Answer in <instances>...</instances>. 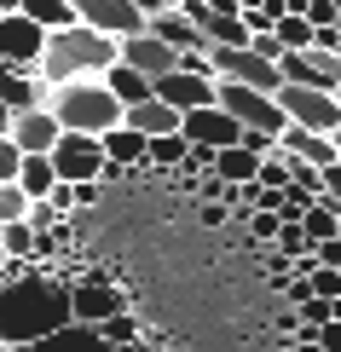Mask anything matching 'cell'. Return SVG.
Masks as SVG:
<instances>
[{"mask_svg":"<svg viewBox=\"0 0 341 352\" xmlns=\"http://www.w3.org/2000/svg\"><path fill=\"white\" fill-rule=\"evenodd\" d=\"M272 35H278V47H284V52H313L318 47V29L307 23V18H278Z\"/></svg>","mask_w":341,"mask_h":352,"instance_id":"cell-25","label":"cell"},{"mask_svg":"<svg viewBox=\"0 0 341 352\" xmlns=\"http://www.w3.org/2000/svg\"><path fill=\"white\" fill-rule=\"evenodd\" d=\"M197 219H203V226H226L231 208H226V202H197Z\"/></svg>","mask_w":341,"mask_h":352,"instance_id":"cell-39","label":"cell"},{"mask_svg":"<svg viewBox=\"0 0 341 352\" xmlns=\"http://www.w3.org/2000/svg\"><path fill=\"white\" fill-rule=\"evenodd\" d=\"M180 133H185V144H197V151H214V156H220V151H231V144H237V133H243V127H237L220 104H203V110H191L185 122H180Z\"/></svg>","mask_w":341,"mask_h":352,"instance_id":"cell-9","label":"cell"},{"mask_svg":"<svg viewBox=\"0 0 341 352\" xmlns=\"http://www.w3.org/2000/svg\"><path fill=\"white\" fill-rule=\"evenodd\" d=\"M185 156H191V144H185V133L151 139V168H168V173H180V168H185Z\"/></svg>","mask_w":341,"mask_h":352,"instance_id":"cell-26","label":"cell"},{"mask_svg":"<svg viewBox=\"0 0 341 352\" xmlns=\"http://www.w3.org/2000/svg\"><path fill=\"white\" fill-rule=\"evenodd\" d=\"M35 226H29V219H18V226H6L0 231V254H12V260H35Z\"/></svg>","mask_w":341,"mask_h":352,"instance_id":"cell-27","label":"cell"},{"mask_svg":"<svg viewBox=\"0 0 341 352\" xmlns=\"http://www.w3.org/2000/svg\"><path fill=\"white\" fill-rule=\"evenodd\" d=\"M70 6H76V23L81 29H99V35H110V41L145 35V23H151L133 0H70Z\"/></svg>","mask_w":341,"mask_h":352,"instance_id":"cell-6","label":"cell"},{"mask_svg":"<svg viewBox=\"0 0 341 352\" xmlns=\"http://www.w3.org/2000/svg\"><path fill=\"white\" fill-rule=\"evenodd\" d=\"M278 151L295 156V162H307V168H335L341 156H335V139H324V133H307V127H284V139H278Z\"/></svg>","mask_w":341,"mask_h":352,"instance_id":"cell-16","label":"cell"},{"mask_svg":"<svg viewBox=\"0 0 341 352\" xmlns=\"http://www.w3.org/2000/svg\"><path fill=\"white\" fill-rule=\"evenodd\" d=\"M335 35H341V18H335Z\"/></svg>","mask_w":341,"mask_h":352,"instance_id":"cell-48","label":"cell"},{"mask_svg":"<svg viewBox=\"0 0 341 352\" xmlns=\"http://www.w3.org/2000/svg\"><path fill=\"white\" fill-rule=\"evenodd\" d=\"M47 208H52V214H70V208H76V185L58 179V185H52V197H47Z\"/></svg>","mask_w":341,"mask_h":352,"instance_id":"cell-37","label":"cell"},{"mask_svg":"<svg viewBox=\"0 0 341 352\" xmlns=\"http://www.w3.org/2000/svg\"><path fill=\"white\" fill-rule=\"evenodd\" d=\"M278 226H284L278 214H249V237H255L260 248H272V243H278Z\"/></svg>","mask_w":341,"mask_h":352,"instance_id":"cell-32","label":"cell"},{"mask_svg":"<svg viewBox=\"0 0 341 352\" xmlns=\"http://www.w3.org/2000/svg\"><path fill=\"white\" fill-rule=\"evenodd\" d=\"M47 110L64 133H87V139H105L110 127H122V104L110 98L105 81H70L47 93Z\"/></svg>","mask_w":341,"mask_h":352,"instance_id":"cell-3","label":"cell"},{"mask_svg":"<svg viewBox=\"0 0 341 352\" xmlns=\"http://www.w3.org/2000/svg\"><path fill=\"white\" fill-rule=\"evenodd\" d=\"M0 231H6V226H0Z\"/></svg>","mask_w":341,"mask_h":352,"instance_id":"cell-51","label":"cell"},{"mask_svg":"<svg viewBox=\"0 0 341 352\" xmlns=\"http://www.w3.org/2000/svg\"><path fill=\"white\" fill-rule=\"evenodd\" d=\"M23 18L41 29V35H58V29H76V6L70 0H23Z\"/></svg>","mask_w":341,"mask_h":352,"instance_id":"cell-21","label":"cell"},{"mask_svg":"<svg viewBox=\"0 0 341 352\" xmlns=\"http://www.w3.org/2000/svg\"><path fill=\"white\" fill-rule=\"evenodd\" d=\"M12 144H18L23 156H52V144L64 139V127L52 122V110L41 104V110H29V116H12Z\"/></svg>","mask_w":341,"mask_h":352,"instance_id":"cell-12","label":"cell"},{"mask_svg":"<svg viewBox=\"0 0 341 352\" xmlns=\"http://www.w3.org/2000/svg\"><path fill=\"white\" fill-rule=\"evenodd\" d=\"M110 162H105V144L99 139H87V133H64L52 144V173L64 185H87V179H99Z\"/></svg>","mask_w":341,"mask_h":352,"instance_id":"cell-7","label":"cell"},{"mask_svg":"<svg viewBox=\"0 0 341 352\" xmlns=\"http://www.w3.org/2000/svg\"><path fill=\"white\" fill-rule=\"evenodd\" d=\"M180 122H185V116H180V110H168L162 98H145V104L122 110V127H133V133H139L145 144H151V139H168V133H180Z\"/></svg>","mask_w":341,"mask_h":352,"instance_id":"cell-14","label":"cell"},{"mask_svg":"<svg viewBox=\"0 0 341 352\" xmlns=\"http://www.w3.org/2000/svg\"><path fill=\"white\" fill-rule=\"evenodd\" d=\"M64 324H76L70 318V289L47 283V277H18V283L0 289V341L35 346Z\"/></svg>","mask_w":341,"mask_h":352,"instance_id":"cell-1","label":"cell"},{"mask_svg":"<svg viewBox=\"0 0 341 352\" xmlns=\"http://www.w3.org/2000/svg\"><path fill=\"white\" fill-rule=\"evenodd\" d=\"M278 110H284L289 127H307V133H324V139L341 127L335 93H318V87H278Z\"/></svg>","mask_w":341,"mask_h":352,"instance_id":"cell-5","label":"cell"},{"mask_svg":"<svg viewBox=\"0 0 341 352\" xmlns=\"http://www.w3.org/2000/svg\"><path fill=\"white\" fill-rule=\"evenodd\" d=\"M237 151H249V156H260V162H266V156L278 151V139H272V133H255V127H243V133H237Z\"/></svg>","mask_w":341,"mask_h":352,"instance_id":"cell-33","label":"cell"},{"mask_svg":"<svg viewBox=\"0 0 341 352\" xmlns=\"http://www.w3.org/2000/svg\"><path fill=\"white\" fill-rule=\"evenodd\" d=\"M330 139H335V156H341V127H335V133H330Z\"/></svg>","mask_w":341,"mask_h":352,"instance_id":"cell-47","label":"cell"},{"mask_svg":"<svg viewBox=\"0 0 341 352\" xmlns=\"http://www.w3.org/2000/svg\"><path fill=\"white\" fill-rule=\"evenodd\" d=\"M324 197L341 208V162H335V168H324Z\"/></svg>","mask_w":341,"mask_h":352,"instance_id":"cell-41","label":"cell"},{"mask_svg":"<svg viewBox=\"0 0 341 352\" xmlns=\"http://www.w3.org/2000/svg\"><path fill=\"white\" fill-rule=\"evenodd\" d=\"M0 104H6L12 116H29V110L47 104V87H41L35 69H6L0 64Z\"/></svg>","mask_w":341,"mask_h":352,"instance_id":"cell-13","label":"cell"},{"mask_svg":"<svg viewBox=\"0 0 341 352\" xmlns=\"http://www.w3.org/2000/svg\"><path fill=\"white\" fill-rule=\"evenodd\" d=\"M29 352H110L105 335H99L93 324H64L58 335H47V341H35Z\"/></svg>","mask_w":341,"mask_h":352,"instance_id":"cell-19","label":"cell"},{"mask_svg":"<svg viewBox=\"0 0 341 352\" xmlns=\"http://www.w3.org/2000/svg\"><path fill=\"white\" fill-rule=\"evenodd\" d=\"M145 18H162V12H180V0H133Z\"/></svg>","mask_w":341,"mask_h":352,"instance_id":"cell-42","label":"cell"},{"mask_svg":"<svg viewBox=\"0 0 341 352\" xmlns=\"http://www.w3.org/2000/svg\"><path fill=\"white\" fill-rule=\"evenodd\" d=\"M29 208H35V202L23 197V185H0V226H18V219H29Z\"/></svg>","mask_w":341,"mask_h":352,"instance_id":"cell-29","label":"cell"},{"mask_svg":"<svg viewBox=\"0 0 341 352\" xmlns=\"http://www.w3.org/2000/svg\"><path fill=\"white\" fill-rule=\"evenodd\" d=\"M99 144H105V162L110 168H151V144L133 133V127H110Z\"/></svg>","mask_w":341,"mask_h":352,"instance_id":"cell-18","label":"cell"},{"mask_svg":"<svg viewBox=\"0 0 341 352\" xmlns=\"http://www.w3.org/2000/svg\"><path fill=\"white\" fill-rule=\"evenodd\" d=\"M99 335H105V346H127V341H139V324H133V312H116L99 324Z\"/></svg>","mask_w":341,"mask_h":352,"instance_id":"cell-31","label":"cell"},{"mask_svg":"<svg viewBox=\"0 0 341 352\" xmlns=\"http://www.w3.org/2000/svg\"><path fill=\"white\" fill-rule=\"evenodd\" d=\"M6 133H12V110L0 104V139H6Z\"/></svg>","mask_w":341,"mask_h":352,"instance_id":"cell-44","label":"cell"},{"mask_svg":"<svg viewBox=\"0 0 341 352\" xmlns=\"http://www.w3.org/2000/svg\"><path fill=\"white\" fill-rule=\"evenodd\" d=\"M243 29H249V41H255V35H272V12H266V6H255V12H243Z\"/></svg>","mask_w":341,"mask_h":352,"instance_id":"cell-36","label":"cell"},{"mask_svg":"<svg viewBox=\"0 0 341 352\" xmlns=\"http://www.w3.org/2000/svg\"><path fill=\"white\" fill-rule=\"evenodd\" d=\"M145 35H156L162 47H174V52H209V41L185 23V12H162V18H151V23H145Z\"/></svg>","mask_w":341,"mask_h":352,"instance_id":"cell-17","label":"cell"},{"mask_svg":"<svg viewBox=\"0 0 341 352\" xmlns=\"http://www.w3.org/2000/svg\"><path fill=\"white\" fill-rule=\"evenodd\" d=\"M18 185H23V197H29V202H47V197H52V185H58V173H52V156H23V168H18Z\"/></svg>","mask_w":341,"mask_h":352,"instance_id":"cell-22","label":"cell"},{"mask_svg":"<svg viewBox=\"0 0 341 352\" xmlns=\"http://www.w3.org/2000/svg\"><path fill=\"white\" fill-rule=\"evenodd\" d=\"M272 248L289 260V266H295V260H313V237H307L301 226H278V243Z\"/></svg>","mask_w":341,"mask_h":352,"instance_id":"cell-28","label":"cell"},{"mask_svg":"<svg viewBox=\"0 0 341 352\" xmlns=\"http://www.w3.org/2000/svg\"><path fill=\"white\" fill-rule=\"evenodd\" d=\"M110 352H145V346H139V341H127V346H110Z\"/></svg>","mask_w":341,"mask_h":352,"instance_id":"cell-46","label":"cell"},{"mask_svg":"<svg viewBox=\"0 0 341 352\" xmlns=\"http://www.w3.org/2000/svg\"><path fill=\"white\" fill-rule=\"evenodd\" d=\"M93 202H99V179H87V185H76V208L87 214V208H93Z\"/></svg>","mask_w":341,"mask_h":352,"instance_id":"cell-43","label":"cell"},{"mask_svg":"<svg viewBox=\"0 0 341 352\" xmlns=\"http://www.w3.org/2000/svg\"><path fill=\"white\" fill-rule=\"evenodd\" d=\"M214 104L231 116L237 127H255V133H272V139H284V110H278V98L272 93H255V87H231V81H214Z\"/></svg>","mask_w":341,"mask_h":352,"instance_id":"cell-4","label":"cell"},{"mask_svg":"<svg viewBox=\"0 0 341 352\" xmlns=\"http://www.w3.org/2000/svg\"><path fill=\"white\" fill-rule=\"evenodd\" d=\"M116 64V41L99 35V29H58V35H47V47H41V64L35 76L41 87H70V81H99L105 69Z\"/></svg>","mask_w":341,"mask_h":352,"instance_id":"cell-2","label":"cell"},{"mask_svg":"<svg viewBox=\"0 0 341 352\" xmlns=\"http://www.w3.org/2000/svg\"><path fill=\"white\" fill-rule=\"evenodd\" d=\"M335 226H341V208H335L330 197H318L313 208L301 214V231L313 237V248H318V243H330V237H335Z\"/></svg>","mask_w":341,"mask_h":352,"instance_id":"cell-24","label":"cell"},{"mask_svg":"<svg viewBox=\"0 0 341 352\" xmlns=\"http://www.w3.org/2000/svg\"><path fill=\"white\" fill-rule=\"evenodd\" d=\"M318 352H341V318H330V324L318 329Z\"/></svg>","mask_w":341,"mask_h":352,"instance_id":"cell-40","label":"cell"},{"mask_svg":"<svg viewBox=\"0 0 341 352\" xmlns=\"http://www.w3.org/2000/svg\"><path fill=\"white\" fill-rule=\"evenodd\" d=\"M99 81L110 87V98H116V104H122V110H133V104H145V98H156V87L145 81V76H133L127 64H110V69H105V76H99Z\"/></svg>","mask_w":341,"mask_h":352,"instance_id":"cell-20","label":"cell"},{"mask_svg":"<svg viewBox=\"0 0 341 352\" xmlns=\"http://www.w3.org/2000/svg\"><path fill=\"white\" fill-rule=\"evenodd\" d=\"M255 185H266V190H289V156H284V151H272V156L260 162Z\"/></svg>","mask_w":341,"mask_h":352,"instance_id":"cell-30","label":"cell"},{"mask_svg":"<svg viewBox=\"0 0 341 352\" xmlns=\"http://www.w3.org/2000/svg\"><path fill=\"white\" fill-rule=\"evenodd\" d=\"M156 98L168 110H180V116H191V110H203V104H214V81H197V76H162L156 81Z\"/></svg>","mask_w":341,"mask_h":352,"instance_id":"cell-15","label":"cell"},{"mask_svg":"<svg viewBox=\"0 0 341 352\" xmlns=\"http://www.w3.org/2000/svg\"><path fill=\"white\" fill-rule=\"evenodd\" d=\"M18 168H23V151L12 139H0V185H18Z\"/></svg>","mask_w":341,"mask_h":352,"instance_id":"cell-34","label":"cell"},{"mask_svg":"<svg viewBox=\"0 0 341 352\" xmlns=\"http://www.w3.org/2000/svg\"><path fill=\"white\" fill-rule=\"evenodd\" d=\"M116 312H127V300L116 295L105 277H87V283L70 289V318H76V324H93V329H99V324L116 318Z\"/></svg>","mask_w":341,"mask_h":352,"instance_id":"cell-11","label":"cell"},{"mask_svg":"<svg viewBox=\"0 0 341 352\" xmlns=\"http://www.w3.org/2000/svg\"><path fill=\"white\" fill-rule=\"evenodd\" d=\"M41 47H47V35H41L23 12L0 18V64H6V69H35L41 64Z\"/></svg>","mask_w":341,"mask_h":352,"instance_id":"cell-10","label":"cell"},{"mask_svg":"<svg viewBox=\"0 0 341 352\" xmlns=\"http://www.w3.org/2000/svg\"><path fill=\"white\" fill-rule=\"evenodd\" d=\"M23 6V0H0V18H12V12H18Z\"/></svg>","mask_w":341,"mask_h":352,"instance_id":"cell-45","label":"cell"},{"mask_svg":"<svg viewBox=\"0 0 341 352\" xmlns=\"http://www.w3.org/2000/svg\"><path fill=\"white\" fill-rule=\"evenodd\" d=\"M214 173H220L226 185H255L260 156H249V151H237V144H231V151H220V156H214Z\"/></svg>","mask_w":341,"mask_h":352,"instance_id":"cell-23","label":"cell"},{"mask_svg":"<svg viewBox=\"0 0 341 352\" xmlns=\"http://www.w3.org/2000/svg\"><path fill=\"white\" fill-rule=\"evenodd\" d=\"M335 104H341V93H335Z\"/></svg>","mask_w":341,"mask_h":352,"instance_id":"cell-50","label":"cell"},{"mask_svg":"<svg viewBox=\"0 0 341 352\" xmlns=\"http://www.w3.org/2000/svg\"><path fill=\"white\" fill-rule=\"evenodd\" d=\"M335 237H341V226H335Z\"/></svg>","mask_w":341,"mask_h":352,"instance_id":"cell-49","label":"cell"},{"mask_svg":"<svg viewBox=\"0 0 341 352\" xmlns=\"http://www.w3.org/2000/svg\"><path fill=\"white\" fill-rule=\"evenodd\" d=\"M116 64H127L133 76H145V81H162V76H174L180 69V52L174 47H162L156 35H127V41H116Z\"/></svg>","mask_w":341,"mask_h":352,"instance_id":"cell-8","label":"cell"},{"mask_svg":"<svg viewBox=\"0 0 341 352\" xmlns=\"http://www.w3.org/2000/svg\"><path fill=\"white\" fill-rule=\"evenodd\" d=\"M284 295H289V306H307V300H313V277H289Z\"/></svg>","mask_w":341,"mask_h":352,"instance_id":"cell-38","label":"cell"},{"mask_svg":"<svg viewBox=\"0 0 341 352\" xmlns=\"http://www.w3.org/2000/svg\"><path fill=\"white\" fill-rule=\"evenodd\" d=\"M335 18H341V6H335V0H313V12H307V23H313L318 35H324V29H335Z\"/></svg>","mask_w":341,"mask_h":352,"instance_id":"cell-35","label":"cell"}]
</instances>
